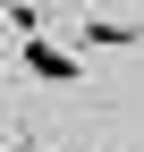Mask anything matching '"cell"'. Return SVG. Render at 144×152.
Segmentation results:
<instances>
[{
    "label": "cell",
    "instance_id": "1",
    "mask_svg": "<svg viewBox=\"0 0 144 152\" xmlns=\"http://www.w3.org/2000/svg\"><path fill=\"white\" fill-rule=\"evenodd\" d=\"M17 68H26V76H43V85H76V76H85V59H76V51L43 42V34H26V42H17Z\"/></svg>",
    "mask_w": 144,
    "mask_h": 152
},
{
    "label": "cell",
    "instance_id": "2",
    "mask_svg": "<svg viewBox=\"0 0 144 152\" xmlns=\"http://www.w3.org/2000/svg\"><path fill=\"white\" fill-rule=\"evenodd\" d=\"M76 42H93V51H127V42H144V26H136V17H85Z\"/></svg>",
    "mask_w": 144,
    "mask_h": 152
}]
</instances>
